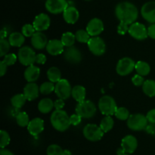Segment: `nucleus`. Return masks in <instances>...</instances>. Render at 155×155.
<instances>
[{
    "label": "nucleus",
    "instance_id": "obj_45",
    "mask_svg": "<svg viewBox=\"0 0 155 155\" xmlns=\"http://www.w3.org/2000/svg\"><path fill=\"white\" fill-rule=\"evenodd\" d=\"M47 57L43 53H39L36 54V63L39 64V65H44L46 62Z\"/></svg>",
    "mask_w": 155,
    "mask_h": 155
},
{
    "label": "nucleus",
    "instance_id": "obj_13",
    "mask_svg": "<svg viewBox=\"0 0 155 155\" xmlns=\"http://www.w3.org/2000/svg\"><path fill=\"white\" fill-rule=\"evenodd\" d=\"M63 56L64 59L71 64L80 63L83 59L81 52L75 46L66 47L63 53Z\"/></svg>",
    "mask_w": 155,
    "mask_h": 155
},
{
    "label": "nucleus",
    "instance_id": "obj_55",
    "mask_svg": "<svg viewBox=\"0 0 155 155\" xmlns=\"http://www.w3.org/2000/svg\"><path fill=\"white\" fill-rule=\"evenodd\" d=\"M86 1H90V0H86Z\"/></svg>",
    "mask_w": 155,
    "mask_h": 155
},
{
    "label": "nucleus",
    "instance_id": "obj_17",
    "mask_svg": "<svg viewBox=\"0 0 155 155\" xmlns=\"http://www.w3.org/2000/svg\"><path fill=\"white\" fill-rule=\"evenodd\" d=\"M121 147L127 153H133L138 147L137 138L133 135H126L121 141Z\"/></svg>",
    "mask_w": 155,
    "mask_h": 155
},
{
    "label": "nucleus",
    "instance_id": "obj_35",
    "mask_svg": "<svg viewBox=\"0 0 155 155\" xmlns=\"http://www.w3.org/2000/svg\"><path fill=\"white\" fill-rule=\"evenodd\" d=\"M54 88H55L54 83L48 81L44 82L39 86V91H40V94L43 95H48L54 91Z\"/></svg>",
    "mask_w": 155,
    "mask_h": 155
},
{
    "label": "nucleus",
    "instance_id": "obj_12",
    "mask_svg": "<svg viewBox=\"0 0 155 155\" xmlns=\"http://www.w3.org/2000/svg\"><path fill=\"white\" fill-rule=\"evenodd\" d=\"M68 6L67 0H46L45 3V9L53 15L63 13Z\"/></svg>",
    "mask_w": 155,
    "mask_h": 155
},
{
    "label": "nucleus",
    "instance_id": "obj_34",
    "mask_svg": "<svg viewBox=\"0 0 155 155\" xmlns=\"http://www.w3.org/2000/svg\"><path fill=\"white\" fill-rule=\"evenodd\" d=\"M75 36L76 40L81 43H87L91 38V36L88 33L87 30H83V29L77 30L75 33Z\"/></svg>",
    "mask_w": 155,
    "mask_h": 155
},
{
    "label": "nucleus",
    "instance_id": "obj_5",
    "mask_svg": "<svg viewBox=\"0 0 155 155\" xmlns=\"http://www.w3.org/2000/svg\"><path fill=\"white\" fill-rule=\"evenodd\" d=\"M127 126L132 131L145 130L148 126V121L146 115L142 113H135L130 115V118L127 120Z\"/></svg>",
    "mask_w": 155,
    "mask_h": 155
},
{
    "label": "nucleus",
    "instance_id": "obj_54",
    "mask_svg": "<svg viewBox=\"0 0 155 155\" xmlns=\"http://www.w3.org/2000/svg\"><path fill=\"white\" fill-rule=\"evenodd\" d=\"M124 155H130V154H129V153H125V154H124Z\"/></svg>",
    "mask_w": 155,
    "mask_h": 155
},
{
    "label": "nucleus",
    "instance_id": "obj_19",
    "mask_svg": "<svg viewBox=\"0 0 155 155\" xmlns=\"http://www.w3.org/2000/svg\"><path fill=\"white\" fill-rule=\"evenodd\" d=\"M44 126H45V124H44L43 119L39 117H36L30 120L27 128L30 135L33 136H37L43 132Z\"/></svg>",
    "mask_w": 155,
    "mask_h": 155
},
{
    "label": "nucleus",
    "instance_id": "obj_28",
    "mask_svg": "<svg viewBox=\"0 0 155 155\" xmlns=\"http://www.w3.org/2000/svg\"><path fill=\"white\" fill-rule=\"evenodd\" d=\"M47 78L49 81L56 84L61 79V70L55 66L50 67L47 71Z\"/></svg>",
    "mask_w": 155,
    "mask_h": 155
},
{
    "label": "nucleus",
    "instance_id": "obj_4",
    "mask_svg": "<svg viewBox=\"0 0 155 155\" xmlns=\"http://www.w3.org/2000/svg\"><path fill=\"white\" fill-rule=\"evenodd\" d=\"M76 113L83 119L92 118L95 115L97 107L95 103L89 100H85L78 103L76 106Z\"/></svg>",
    "mask_w": 155,
    "mask_h": 155
},
{
    "label": "nucleus",
    "instance_id": "obj_38",
    "mask_svg": "<svg viewBox=\"0 0 155 155\" xmlns=\"http://www.w3.org/2000/svg\"><path fill=\"white\" fill-rule=\"evenodd\" d=\"M11 141L10 135L5 130L0 131V147L5 148L9 144Z\"/></svg>",
    "mask_w": 155,
    "mask_h": 155
},
{
    "label": "nucleus",
    "instance_id": "obj_40",
    "mask_svg": "<svg viewBox=\"0 0 155 155\" xmlns=\"http://www.w3.org/2000/svg\"><path fill=\"white\" fill-rule=\"evenodd\" d=\"M36 32V29L33 27V24H24L22 27V29H21V33L24 34L25 37H31Z\"/></svg>",
    "mask_w": 155,
    "mask_h": 155
},
{
    "label": "nucleus",
    "instance_id": "obj_33",
    "mask_svg": "<svg viewBox=\"0 0 155 155\" xmlns=\"http://www.w3.org/2000/svg\"><path fill=\"white\" fill-rule=\"evenodd\" d=\"M17 124L21 127H27L29 122H30V119H29L28 114L26 112H18L15 117Z\"/></svg>",
    "mask_w": 155,
    "mask_h": 155
},
{
    "label": "nucleus",
    "instance_id": "obj_27",
    "mask_svg": "<svg viewBox=\"0 0 155 155\" xmlns=\"http://www.w3.org/2000/svg\"><path fill=\"white\" fill-rule=\"evenodd\" d=\"M135 70L137 74L145 77V76L149 74L150 71H151V66L148 62H145V61H138L137 62H136Z\"/></svg>",
    "mask_w": 155,
    "mask_h": 155
},
{
    "label": "nucleus",
    "instance_id": "obj_16",
    "mask_svg": "<svg viewBox=\"0 0 155 155\" xmlns=\"http://www.w3.org/2000/svg\"><path fill=\"white\" fill-rule=\"evenodd\" d=\"M51 24L50 17L45 13H40L35 17L33 25L36 29V31L43 32L48 30Z\"/></svg>",
    "mask_w": 155,
    "mask_h": 155
},
{
    "label": "nucleus",
    "instance_id": "obj_37",
    "mask_svg": "<svg viewBox=\"0 0 155 155\" xmlns=\"http://www.w3.org/2000/svg\"><path fill=\"white\" fill-rule=\"evenodd\" d=\"M11 46H12L8 40H6V38L0 40V57H4L5 55H7L10 50Z\"/></svg>",
    "mask_w": 155,
    "mask_h": 155
},
{
    "label": "nucleus",
    "instance_id": "obj_6",
    "mask_svg": "<svg viewBox=\"0 0 155 155\" xmlns=\"http://www.w3.org/2000/svg\"><path fill=\"white\" fill-rule=\"evenodd\" d=\"M83 134L85 138L90 141H98L103 138L104 132L100 126L94 123H89L86 125L83 129Z\"/></svg>",
    "mask_w": 155,
    "mask_h": 155
},
{
    "label": "nucleus",
    "instance_id": "obj_21",
    "mask_svg": "<svg viewBox=\"0 0 155 155\" xmlns=\"http://www.w3.org/2000/svg\"><path fill=\"white\" fill-rule=\"evenodd\" d=\"M48 40L45 33L42 32L36 31L33 36H31V44L32 46L38 50H43L46 47Z\"/></svg>",
    "mask_w": 155,
    "mask_h": 155
},
{
    "label": "nucleus",
    "instance_id": "obj_23",
    "mask_svg": "<svg viewBox=\"0 0 155 155\" xmlns=\"http://www.w3.org/2000/svg\"><path fill=\"white\" fill-rule=\"evenodd\" d=\"M39 75H40V68L35 65L27 66L24 73V78L27 82H35L38 80Z\"/></svg>",
    "mask_w": 155,
    "mask_h": 155
},
{
    "label": "nucleus",
    "instance_id": "obj_24",
    "mask_svg": "<svg viewBox=\"0 0 155 155\" xmlns=\"http://www.w3.org/2000/svg\"><path fill=\"white\" fill-rule=\"evenodd\" d=\"M8 41L13 47H22L25 42V36L20 32H13L8 36Z\"/></svg>",
    "mask_w": 155,
    "mask_h": 155
},
{
    "label": "nucleus",
    "instance_id": "obj_48",
    "mask_svg": "<svg viewBox=\"0 0 155 155\" xmlns=\"http://www.w3.org/2000/svg\"><path fill=\"white\" fill-rule=\"evenodd\" d=\"M148 34L150 38L155 40V24H151L148 27Z\"/></svg>",
    "mask_w": 155,
    "mask_h": 155
},
{
    "label": "nucleus",
    "instance_id": "obj_51",
    "mask_svg": "<svg viewBox=\"0 0 155 155\" xmlns=\"http://www.w3.org/2000/svg\"><path fill=\"white\" fill-rule=\"evenodd\" d=\"M0 155H15L11 150L5 148H1L0 150Z\"/></svg>",
    "mask_w": 155,
    "mask_h": 155
},
{
    "label": "nucleus",
    "instance_id": "obj_26",
    "mask_svg": "<svg viewBox=\"0 0 155 155\" xmlns=\"http://www.w3.org/2000/svg\"><path fill=\"white\" fill-rule=\"evenodd\" d=\"M86 88L82 85H75L72 88V93H71V97L78 103L83 101L86 100Z\"/></svg>",
    "mask_w": 155,
    "mask_h": 155
},
{
    "label": "nucleus",
    "instance_id": "obj_46",
    "mask_svg": "<svg viewBox=\"0 0 155 155\" xmlns=\"http://www.w3.org/2000/svg\"><path fill=\"white\" fill-rule=\"evenodd\" d=\"M146 117L148 122L151 123V124H154L155 123V109H151V110L148 111L146 114Z\"/></svg>",
    "mask_w": 155,
    "mask_h": 155
},
{
    "label": "nucleus",
    "instance_id": "obj_14",
    "mask_svg": "<svg viewBox=\"0 0 155 155\" xmlns=\"http://www.w3.org/2000/svg\"><path fill=\"white\" fill-rule=\"evenodd\" d=\"M104 23H103V21L100 18H92L88 22L86 27V30L89 33L91 37L92 36H99L104 31Z\"/></svg>",
    "mask_w": 155,
    "mask_h": 155
},
{
    "label": "nucleus",
    "instance_id": "obj_39",
    "mask_svg": "<svg viewBox=\"0 0 155 155\" xmlns=\"http://www.w3.org/2000/svg\"><path fill=\"white\" fill-rule=\"evenodd\" d=\"M63 149L58 144H52L47 147L46 154L47 155H62Z\"/></svg>",
    "mask_w": 155,
    "mask_h": 155
},
{
    "label": "nucleus",
    "instance_id": "obj_8",
    "mask_svg": "<svg viewBox=\"0 0 155 155\" xmlns=\"http://www.w3.org/2000/svg\"><path fill=\"white\" fill-rule=\"evenodd\" d=\"M89 51L96 56H101L106 52V44L104 40L99 36H92L87 43Z\"/></svg>",
    "mask_w": 155,
    "mask_h": 155
},
{
    "label": "nucleus",
    "instance_id": "obj_9",
    "mask_svg": "<svg viewBox=\"0 0 155 155\" xmlns=\"http://www.w3.org/2000/svg\"><path fill=\"white\" fill-rule=\"evenodd\" d=\"M136 62L130 57H124L118 61L116 66V71L119 75L127 76L131 74L135 69Z\"/></svg>",
    "mask_w": 155,
    "mask_h": 155
},
{
    "label": "nucleus",
    "instance_id": "obj_25",
    "mask_svg": "<svg viewBox=\"0 0 155 155\" xmlns=\"http://www.w3.org/2000/svg\"><path fill=\"white\" fill-rule=\"evenodd\" d=\"M54 107V101L48 97L42 99L38 103V109L42 114L48 113L52 110Z\"/></svg>",
    "mask_w": 155,
    "mask_h": 155
},
{
    "label": "nucleus",
    "instance_id": "obj_50",
    "mask_svg": "<svg viewBox=\"0 0 155 155\" xmlns=\"http://www.w3.org/2000/svg\"><path fill=\"white\" fill-rule=\"evenodd\" d=\"M145 131H146L148 134H151V135H155V123L154 124L150 123V125H148V126H147Z\"/></svg>",
    "mask_w": 155,
    "mask_h": 155
},
{
    "label": "nucleus",
    "instance_id": "obj_30",
    "mask_svg": "<svg viewBox=\"0 0 155 155\" xmlns=\"http://www.w3.org/2000/svg\"><path fill=\"white\" fill-rule=\"evenodd\" d=\"M27 100V98L24 94H18L14 95L11 98V103L13 107L16 108V109H21L24 106Z\"/></svg>",
    "mask_w": 155,
    "mask_h": 155
},
{
    "label": "nucleus",
    "instance_id": "obj_49",
    "mask_svg": "<svg viewBox=\"0 0 155 155\" xmlns=\"http://www.w3.org/2000/svg\"><path fill=\"white\" fill-rule=\"evenodd\" d=\"M8 67V66L3 62V60H2L1 62H0V76H1V77H3V76L6 74Z\"/></svg>",
    "mask_w": 155,
    "mask_h": 155
},
{
    "label": "nucleus",
    "instance_id": "obj_15",
    "mask_svg": "<svg viewBox=\"0 0 155 155\" xmlns=\"http://www.w3.org/2000/svg\"><path fill=\"white\" fill-rule=\"evenodd\" d=\"M141 15L150 24H155V1L145 2L141 8Z\"/></svg>",
    "mask_w": 155,
    "mask_h": 155
},
{
    "label": "nucleus",
    "instance_id": "obj_1",
    "mask_svg": "<svg viewBox=\"0 0 155 155\" xmlns=\"http://www.w3.org/2000/svg\"><path fill=\"white\" fill-rule=\"evenodd\" d=\"M115 15L120 22H124L130 25L138 19L139 10L138 8L130 2H121L115 7Z\"/></svg>",
    "mask_w": 155,
    "mask_h": 155
},
{
    "label": "nucleus",
    "instance_id": "obj_43",
    "mask_svg": "<svg viewBox=\"0 0 155 155\" xmlns=\"http://www.w3.org/2000/svg\"><path fill=\"white\" fill-rule=\"evenodd\" d=\"M129 27H130V25H128L127 24H125L124 22H120V24L117 26V33L120 35H125L129 31Z\"/></svg>",
    "mask_w": 155,
    "mask_h": 155
},
{
    "label": "nucleus",
    "instance_id": "obj_29",
    "mask_svg": "<svg viewBox=\"0 0 155 155\" xmlns=\"http://www.w3.org/2000/svg\"><path fill=\"white\" fill-rule=\"evenodd\" d=\"M142 91L144 94L149 97H155V81L151 80H145L142 85Z\"/></svg>",
    "mask_w": 155,
    "mask_h": 155
},
{
    "label": "nucleus",
    "instance_id": "obj_53",
    "mask_svg": "<svg viewBox=\"0 0 155 155\" xmlns=\"http://www.w3.org/2000/svg\"><path fill=\"white\" fill-rule=\"evenodd\" d=\"M62 155H72V153L69 150H64Z\"/></svg>",
    "mask_w": 155,
    "mask_h": 155
},
{
    "label": "nucleus",
    "instance_id": "obj_3",
    "mask_svg": "<svg viewBox=\"0 0 155 155\" xmlns=\"http://www.w3.org/2000/svg\"><path fill=\"white\" fill-rule=\"evenodd\" d=\"M98 107L100 112L104 115H113L115 114L117 106L114 98L111 96H102L98 100Z\"/></svg>",
    "mask_w": 155,
    "mask_h": 155
},
{
    "label": "nucleus",
    "instance_id": "obj_41",
    "mask_svg": "<svg viewBox=\"0 0 155 155\" xmlns=\"http://www.w3.org/2000/svg\"><path fill=\"white\" fill-rule=\"evenodd\" d=\"M18 59V56H16L15 53H8L3 57L2 60L8 66H11V65H15Z\"/></svg>",
    "mask_w": 155,
    "mask_h": 155
},
{
    "label": "nucleus",
    "instance_id": "obj_47",
    "mask_svg": "<svg viewBox=\"0 0 155 155\" xmlns=\"http://www.w3.org/2000/svg\"><path fill=\"white\" fill-rule=\"evenodd\" d=\"M54 108H55V109H63V108L65 106L64 100L58 98V100H54Z\"/></svg>",
    "mask_w": 155,
    "mask_h": 155
},
{
    "label": "nucleus",
    "instance_id": "obj_7",
    "mask_svg": "<svg viewBox=\"0 0 155 155\" xmlns=\"http://www.w3.org/2000/svg\"><path fill=\"white\" fill-rule=\"evenodd\" d=\"M36 54L35 51L28 46L21 47L18 50V61L24 66L34 65V63H36Z\"/></svg>",
    "mask_w": 155,
    "mask_h": 155
},
{
    "label": "nucleus",
    "instance_id": "obj_31",
    "mask_svg": "<svg viewBox=\"0 0 155 155\" xmlns=\"http://www.w3.org/2000/svg\"><path fill=\"white\" fill-rule=\"evenodd\" d=\"M100 127L102 129L104 133L110 132L114 126V120L111 117V115H105L104 118L101 119L100 122Z\"/></svg>",
    "mask_w": 155,
    "mask_h": 155
},
{
    "label": "nucleus",
    "instance_id": "obj_2",
    "mask_svg": "<svg viewBox=\"0 0 155 155\" xmlns=\"http://www.w3.org/2000/svg\"><path fill=\"white\" fill-rule=\"evenodd\" d=\"M50 122L52 127L61 132L67 131L71 126L70 115L63 109H55L51 113Z\"/></svg>",
    "mask_w": 155,
    "mask_h": 155
},
{
    "label": "nucleus",
    "instance_id": "obj_11",
    "mask_svg": "<svg viewBox=\"0 0 155 155\" xmlns=\"http://www.w3.org/2000/svg\"><path fill=\"white\" fill-rule=\"evenodd\" d=\"M72 88L71 83L67 79L61 78L55 84L54 93L58 97V98L65 100L71 96Z\"/></svg>",
    "mask_w": 155,
    "mask_h": 155
},
{
    "label": "nucleus",
    "instance_id": "obj_18",
    "mask_svg": "<svg viewBox=\"0 0 155 155\" xmlns=\"http://www.w3.org/2000/svg\"><path fill=\"white\" fill-rule=\"evenodd\" d=\"M64 47L61 40L52 39L48 40L45 50L51 56H58L64 53L65 50Z\"/></svg>",
    "mask_w": 155,
    "mask_h": 155
},
{
    "label": "nucleus",
    "instance_id": "obj_20",
    "mask_svg": "<svg viewBox=\"0 0 155 155\" xmlns=\"http://www.w3.org/2000/svg\"><path fill=\"white\" fill-rule=\"evenodd\" d=\"M39 87L35 82H28L23 90V94L28 101L36 100L39 97Z\"/></svg>",
    "mask_w": 155,
    "mask_h": 155
},
{
    "label": "nucleus",
    "instance_id": "obj_52",
    "mask_svg": "<svg viewBox=\"0 0 155 155\" xmlns=\"http://www.w3.org/2000/svg\"><path fill=\"white\" fill-rule=\"evenodd\" d=\"M117 155H124L127 153L124 151V149H123L122 147H120V148H119L117 150Z\"/></svg>",
    "mask_w": 155,
    "mask_h": 155
},
{
    "label": "nucleus",
    "instance_id": "obj_36",
    "mask_svg": "<svg viewBox=\"0 0 155 155\" xmlns=\"http://www.w3.org/2000/svg\"><path fill=\"white\" fill-rule=\"evenodd\" d=\"M114 115L117 119L121 120V121H126L130 118V111L127 108L124 106H120V107H117Z\"/></svg>",
    "mask_w": 155,
    "mask_h": 155
},
{
    "label": "nucleus",
    "instance_id": "obj_44",
    "mask_svg": "<svg viewBox=\"0 0 155 155\" xmlns=\"http://www.w3.org/2000/svg\"><path fill=\"white\" fill-rule=\"evenodd\" d=\"M82 117L80 115H79L78 114H72L71 115H70V120H71V123L72 126H77L78 125H80L82 122Z\"/></svg>",
    "mask_w": 155,
    "mask_h": 155
},
{
    "label": "nucleus",
    "instance_id": "obj_42",
    "mask_svg": "<svg viewBox=\"0 0 155 155\" xmlns=\"http://www.w3.org/2000/svg\"><path fill=\"white\" fill-rule=\"evenodd\" d=\"M145 81V78H144L143 76L140 75L139 74H136L132 78V82H133V84L136 87H142L144 82Z\"/></svg>",
    "mask_w": 155,
    "mask_h": 155
},
{
    "label": "nucleus",
    "instance_id": "obj_10",
    "mask_svg": "<svg viewBox=\"0 0 155 155\" xmlns=\"http://www.w3.org/2000/svg\"><path fill=\"white\" fill-rule=\"evenodd\" d=\"M128 33L132 37L137 40H144L148 37V28L145 24L137 21L130 24Z\"/></svg>",
    "mask_w": 155,
    "mask_h": 155
},
{
    "label": "nucleus",
    "instance_id": "obj_32",
    "mask_svg": "<svg viewBox=\"0 0 155 155\" xmlns=\"http://www.w3.org/2000/svg\"><path fill=\"white\" fill-rule=\"evenodd\" d=\"M62 43L64 44L65 47H70L74 45L76 42V36L75 34L71 32H65L62 34L61 38Z\"/></svg>",
    "mask_w": 155,
    "mask_h": 155
},
{
    "label": "nucleus",
    "instance_id": "obj_22",
    "mask_svg": "<svg viewBox=\"0 0 155 155\" xmlns=\"http://www.w3.org/2000/svg\"><path fill=\"white\" fill-rule=\"evenodd\" d=\"M63 18L65 22L69 24H74L80 18V12L74 6H68L63 12Z\"/></svg>",
    "mask_w": 155,
    "mask_h": 155
}]
</instances>
